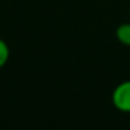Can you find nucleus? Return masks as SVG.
<instances>
[{"label": "nucleus", "mask_w": 130, "mask_h": 130, "mask_svg": "<svg viewBox=\"0 0 130 130\" xmlns=\"http://www.w3.org/2000/svg\"><path fill=\"white\" fill-rule=\"evenodd\" d=\"M112 104L118 110L130 113V80L122 81L112 92Z\"/></svg>", "instance_id": "1"}, {"label": "nucleus", "mask_w": 130, "mask_h": 130, "mask_svg": "<svg viewBox=\"0 0 130 130\" xmlns=\"http://www.w3.org/2000/svg\"><path fill=\"white\" fill-rule=\"evenodd\" d=\"M9 57H10V48L6 43V41L0 38V69L9 62Z\"/></svg>", "instance_id": "3"}, {"label": "nucleus", "mask_w": 130, "mask_h": 130, "mask_svg": "<svg viewBox=\"0 0 130 130\" xmlns=\"http://www.w3.org/2000/svg\"><path fill=\"white\" fill-rule=\"evenodd\" d=\"M116 39L124 46H130V23H122L116 28Z\"/></svg>", "instance_id": "2"}, {"label": "nucleus", "mask_w": 130, "mask_h": 130, "mask_svg": "<svg viewBox=\"0 0 130 130\" xmlns=\"http://www.w3.org/2000/svg\"><path fill=\"white\" fill-rule=\"evenodd\" d=\"M129 14H130V7H129Z\"/></svg>", "instance_id": "4"}]
</instances>
